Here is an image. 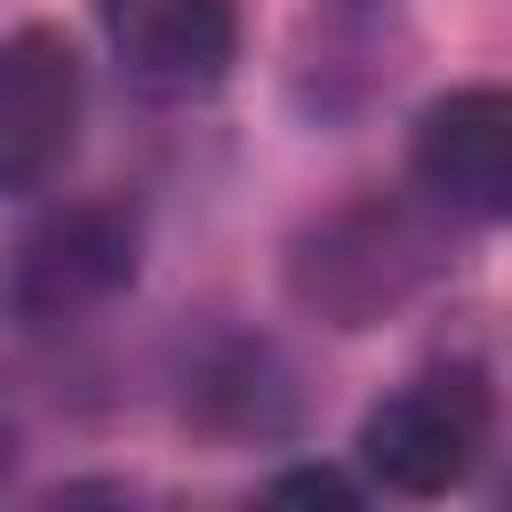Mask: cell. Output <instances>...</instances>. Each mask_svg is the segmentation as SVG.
<instances>
[{"instance_id": "2", "label": "cell", "mask_w": 512, "mask_h": 512, "mask_svg": "<svg viewBox=\"0 0 512 512\" xmlns=\"http://www.w3.org/2000/svg\"><path fill=\"white\" fill-rule=\"evenodd\" d=\"M416 64V16L408 0H304L280 48V88L288 112L320 136L360 128L384 112V96Z\"/></svg>"}, {"instance_id": "7", "label": "cell", "mask_w": 512, "mask_h": 512, "mask_svg": "<svg viewBox=\"0 0 512 512\" xmlns=\"http://www.w3.org/2000/svg\"><path fill=\"white\" fill-rule=\"evenodd\" d=\"M96 24L112 40V64L152 104H192L224 88L240 56V8L232 0H96Z\"/></svg>"}, {"instance_id": "3", "label": "cell", "mask_w": 512, "mask_h": 512, "mask_svg": "<svg viewBox=\"0 0 512 512\" xmlns=\"http://www.w3.org/2000/svg\"><path fill=\"white\" fill-rule=\"evenodd\" d=\"M144 224L128 200H64L32 216L0 256V312L16 328H72L136 288Z\"/></svg>"}, {"instance_id": "6", "label": "cell", "mask_w": 512, "mask_h": 512, "mask_svg": "<svg viewBox=\"0 0 512 512\" xmlns=\"http://www.w3.org/2000/svg\"><path fill=\"white\" fill-rule=\"evenodd\" d=\"M88 112V72L64 24L0 32V200H32L64 176Z\"/></svg>"}, {"instance_id": "8", "label": "cell", "mask_w": 512, "mask_h": 512, "mask_svg": "<svg viewBox=\"0 0 512 512\" xmlns=\"http://www.w3.org/2000/svg\"><path fill=\"white\" fill-rule=\"evenodd\" d=\"M192 416L200 424H216V432H232V440H272V432H288L296 424V392H288V368H280V352H264V344H248V336H232L224 352H208L200 368H192Z\"/></svg>"}, {"instance_id": "4", "label": "cell", "mask_w": 512, "mask_h": 512, "mask_svg": "<svg viewBox=\"0 0 512 512\" xmlns=\"http://www.w3.org/2000/svg\"><path fill=\"white\" fill-rule=\"evenodd\" d=\"M488 424H496L488 376L472 360H440V368H416L408 384H392L360 416V464L392 496H448L480 464Z\"/></svg>"}, {"instance_id": "1", "label": "cell", "mask_w": 512, "mask_h": 512, "mask_svg": "<svg viewBox=\"0 0 512 512\" xmlns=\"http://www.w3.org/2000/svg\"><path fill=\"white\" fill-rule=\"evenodd\" d=\"M448 264V216L424 192H352L304 216V232L280 256V280L296 312L328 328H376L408 312Z\"/></svg>"}, {"instance_id": "5", "label": "cell", "mask_w": 512, "mask_h": 512, "mask_svg": "<svg viewBox=\"0 0 512 512\" xmlns=\"http://www.w3.org/2000/svg\"><path fill=\"white\" fill-rule=\"evenodd\" d=\"M408 184L448 224H512V80H464L408 128Z\"/></svg>"}, {"instance_id": "9", "label": "cell", "mask_w": 512, "mask_h": 512, "mask_svg": "<svg viewBox=\"0 0 512 512\" xmlns=\"http://www.w3.org/2000/svg\"><path fill=\"white\" fill-rule=\"evenodd\" d=\"M264 496L272 504H336V512H352L360 504V480H344L336 464H296V472L264 480Z\"/></svg>"}]
</instances>
